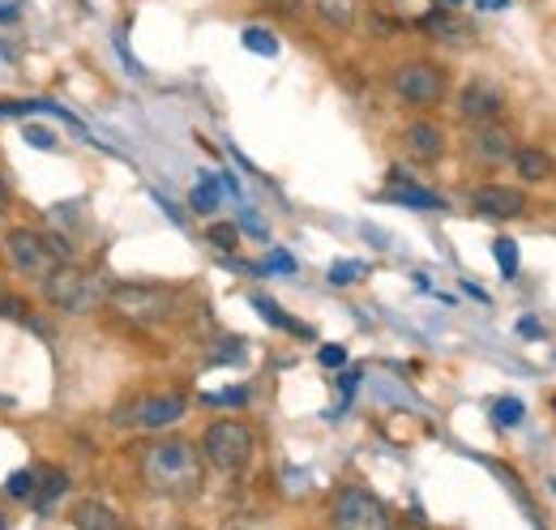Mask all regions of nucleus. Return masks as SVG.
<instances>
[{"label": "nucleus", "instance_id": "f257e3e1", "mask_svg": "<svg viewBox=\"0 0 556 530\" xmlns=\"http://www.w3.org/2000/svg\"><path fill=\"white\" fill-rule=\"evenodd\" d=\"M141 479L159 496H193L202 488V458L185 441H154L141 450Z\"/></svg>", "mask_w": 556, "mask_h": 530}, {"label": "nucleus", "instance_id": "f03ea898", "mask_svg": "<svg viewBox=\"0 0 556 530\" xmlns=\"http://www.w3.org/2000/svg\"><path fill=\"white\" fill-rule=\"evenodd\" d=\"M43 295H48V304H56V308H65L73 317H86V313H99V308H108V282L94 274V269H81V265H56L43 282Z\"/></svg>", "mask_w": 556, "mask_h": 530}, {"label": "nucleus", "instance_id": "7ed1b4c3", "mask_svg": "<svg viewBox=\"0 0 556 530\" xmlns=\"http://www.w3.org/2000/svg\"><path fill=\"white\" fill-rule=\"evenodd\" d=\"M180 295L159 282H116L108 291V308L129 326H163L176 313Z\"/></svg>", "mask_w": 556, "mask_h": 530}, {"label": "nucleus", "instance_id": "20e7f679", "mask_svg": "<svg viewBox=\"0 0 556 530\" xmlns=\"http://www.w3.org/2000/svg\"><path fill=\"white\" fill-rule=\"evenodd\" d=\"M4 257L17 274L43 282L56 265L70 262V244L56 236H43L35 227H13V231H4Z\"/></svg>", "mask_w": 556, "mask_h": 530}, {"label": "nucleus", "instance_id": "39448f33", "mask_svg": "<svg viewBox=\"0 0 556 530\" xmlns=\"http://www.w3.org/2000/svg\"><path fill=\"white\" fill-rule=\"evenodd\" d=\"M202 458L223 475H236L253 463V428L240 419H218L202 437Z\"/></svg>", "mask_w": 556, "mask_h": 530}, {"label": "nucleus", "instance_id": "423d86ee", "mask_svg": "<svg viewBox=\"0 0 556 530\" xmlns=\"http://www.w3.org/2000/svg\"><path fill=\"white\" fill-rule=\"evenodd\" d=\"M390 86H394V94H399L403 103H412V108H432V103L445 99L450 77H445V68L432 65V61H407V65H399L390 73Z\"/></svg>", "mask_w": 556, "mask_h": 530}, {"label": "nucleus", "instance_id": "0eeeda50", "mask_svg": "<svg viewBox=\"0 0 556 530\" xmlns=\"http://www.w3.org/2000/svg\"><path fill=\"white\" fill-rule=\"evenodd\" d=\"M334 527L343 530H386L390 527V509L372 496V492H364V488H343L339 492V501H334Z\"/></svg>", "mask_w": 556, "mask_h": 530}, {"label": "nucleus", "instance_id": "6e6552de", "mask_svg": "<svg viewBox=\"0 0 556 530\" xmlns=\"http://www.w3.org/2000/svg\"><path fill=\"white\" fill-rule=\"evenodd\" d=\"M458 116L467 125H476V129L480 125H496L505 116V90L492 77H471L463 86V94H458Z\"/></svg>", "mask_w": 556, "mask_h": 530}, {"label": "nucleus", "instance_id": "1a4fd4ad", "mask_svg": "<svg viewBox=\"0 0 556 530\" xmlns=\"http://www.w3.org/2000/svg\"><path fill=\"white\" fill-rule=\"evenodd\" d=\"M180 419H185V398L180 394H150L129 411V428H146V432H163Z\"/></svg>", "mask_w": 556, "mask_h": 530}, {"label": "nucleus", "instance_id": "9d476101", "mask_svg": "<svg viewBox=\"0 0 556 530\" xmlns=\"http://www.w3.org/2000/svg\"><path fill=\"white\" fill-rule=\"evenodd\" d=\"M471 210L480 218H492V223H505V218H518L527 210V193L522 189H509V185H480L471 193Z\"/></svg>", "mask_w": 556, "mask_h": 530}, {"label": "nucleus", "instance_id": "9b49d317", "mask_svg": "<svg viewBox=\"0 0 556 530\" xmlns=\"http://www.w3.org/2000/svg\"><path fill=\"white\" fill-rule=\"evenodd\" d=\"M403 150L416 159V163H441L445 159V132L432 121H416L403 132Z\"/></svg>", "mask_w": 556, "mask_h": 530}, {"label": "nucleus", "instance_id": "f8f14e48", "mask_svg": "<svg viewBox=\"0 0 556 530\" xmlns=\"http://www.w3.org/2000/svg\"><path fill=\"white\" fill-rule=\"evenodd\" d=\"M514 137L501 129V121L496 125H480V132H476V159L480 163H488V167H505L509 159H514Z\"/></svg>", "mask_w": 556, "mask_h": 530}, {"label": "nucleus", "instance_id": "ddd939ff", "mask_svg": "<svg viewBox=\"0 0 556 530\" xmlns=\"http://www.w3.org/2000/svg\"><path fill=\"white\" fill-rule=\"evenodd\" d=\"M419 26H424L432 39H441V43H454V48L471 43V26L458 22V13H450V9H428V13L419 17Z\"/></svg>", "mask_w": 556, "mask_h": 530}, {"label": "nucleus", "instance_id": "4468645a", "mask_svg": "<svg viewBox=\"0 0 556 530\" xmlns=\"http://www.w3.org/2000/svg\"><path fill=\"white\" fill-rule=\"evenodd\" d=\"M509 163L518 167V176H522L527 185H540V180L553 176V154H548L544 146H518Z\"/></svg>", "mask_w": 556, "mask_h": 530}, {"label": "nucleus", "instance_id": "2eb2a0df", "mask_svg": "<svg viewBox=\"0 0 556 530\" xmlns=\"http://www.w3.org/2000/svg\"><path fill=\"white\" fill-rule=\"evenodd\" d=\"M313 13L330 26V30H351L359 22V0H313Z\"/></svg>", "mask_w": 556, "mask_h": 530}, {"label": "nucleus", "instance_id": "dca6fc26", "mask_svg": "<svg viewBox=\"0 0 556 530\" xmlns=\"http://www.w3.org/2000/svg\"><path fill=\"white\" fill-rule=\"evenodd\" d=\"M73 527L116 530L121 527V514H116V509H108V505H99V501H81V505L73 509Z\"/></svg>", "mask_w": 556, "mask_h": 530}, {"label": "nucleus", "instance_id": "f3484780", "mask_svg": "<svg viewBox=\"0 0 556 530\" xmlns=\"http://www.w3.org/2000/svg\"><path fill=\"white\" fill-rule=\"evenodd\" d=\"M39 492H43V496H39V514H52V509L65 501V492H70V475H65V470H52Z\"/></svg>", "mask_w": 556, "mask_h": 530}, {"label": "nucleus", "instance_id": "a211bd4d", "mask_svg": "<svg viewBox=\"0 0 556 530\" xmlns=\"http://www.w3.org/2000/svg\"><path fill=\"white\" fill-rule=\"evenodd\" d=\"M386 198L399 201V205H416V210H441V205H445L437 193H428V189H412V185H407V189H390Z\"/></svg>", "mask_w": 556, "mask_h": 530}, {"label": "nucleus", "instance_id": "6ab92c4d", "mask_svg": "<svg viewBox=\"0 0 556 530\" xmlns=\"http://www.w3.org/2000/svg\"><path fill=\"white\" fill-rule=\"evenodd\" d=\"M253 308H257V313H266V317H270V326H278V330H291V333H300V338H308V330H304V326H295V321H291V317L278 308L275 300H266V295H253Z\"/></svg>", "mask_w": 556, "mask_h": 530}, {"label": "nucleus", "instance_id": "aec40b11", "mask_svg": "<svg viewBox=\"0 0 556 530\" xmlns=\"http://www.w3.org/2000/svg\"><path fill=\"white\" fill-rule=\"evenodd\" d=\"M518 419H522V402H518V398L492 402V424H496V428H514Z\"/></svg>", "mask_w": 556, "mask_h": 530}, {"label": "nucleus", "instance_id": "412c9836", "mask_svg": "<svg viewBox=\"0 0 556 530\" xmlns=\"http://www.w3.org/2000/svg\"><path fill=\"white\" fill-rule=\"evenodd\" d=\"M4 496L9 501H30L35 496V475L30 470H13L9 483H4Z\"/></svg>", "mask_w": 556, "mask_h": 530}, {"label": "nucleus", "instance_id": "4be33fe9", "mask_svg": "<svg viewBox=\"0 0 556 530\" xmlns=\"http://www.w3.org/2000/svg\"><path fill=\"white\" fill-rule=\"evenodd\" d=\"M244 48L257 52V56H278V39L270 35V30H257V26L244 30Z\"/></svg>", "mask_w": 556, "mask_h": 530}, {"label": "nucleus", "instance_id": "5701e85b", "mask_svg": "<svg viewBox=\"0 0 556 530\" xmlns=\"http://www.w3.org/2000/svg\"><path fill=\"white\" fill-rule=\"evenodd\" d=\"M492 253H496V265H501V274H505V278H514V274H518V244H514V240H496V244H492Z\"/></svg>", "mask_w": 556, "mask_h": 530}, {"label": "nucleus", "instance_id": "b1692460", "mask_svg": "<svg viewBox=\"0 0 556 530\" xmlns=\"http://www.w3.org/2000/svg\"><path fill=\"white\" fill-rule=\"evenodd\" d=\"M52 103H13V99H0V121H17L26 112H48Z\"/></svg>", "mask_w": 556, "mask_h": 530}, {"label": "nucleus", "instance_id": "393cba45", "mask_svg": "<svg viewBox=\"0 0 556 530\" xmlns=\"http://www.w3.org/2000/svg\"><path fill=\"white\" fill-rule=\"evenodd\" d=\"M236 240H240V231H236L231 223H214V227H210V244H218V249H227V253H231V249H236Z\"/></svg>", "mask_w": 556, "mask_h": 530}, {"label": "nucleus", "instance_id": "a878e982", "mask_svg": "<svg viewBox=\"0 0 556 530\" xmlns=\"http://www.w3.org/2000/svg\"><path fill=\"white\" fill-rule=\"evenodd\" d=\"M22 137H26L30 146H39V150H56V132L43 129V125H26V129H22Z\"/></svg>", "mask_w": 556, "mask_h": 530}, {"label": "nucleus", "instance_id": "bb28decb", "mask_svg": "<svg viewBox=\"0 0 556 530\" xmlns=\"http://www.w3.org/2000/svg\"><path fill=\"white\" fill-rule=\"evenodd\" d=\"M206 402H214V406H244V402H249V390H244V386H231L227 394H206Z\"/></svg>", "mask_w": 556, "mask_h": 530}, {"label": "nucleus", "instance_id": "cd10ccee", "mask_svg": "<svg viewBox=\"0 0 556 530\" xmlns=\"http://www.w3.org/2000/svg\"><path fill=\"white\" fill-rule=\"evenodd\" d=\"M326 368H343L348 364V346H339V342H330V346H321V355H317Z\"/></svg>", "mask_w": 556, "mask_h": 530}, {"label": "nucleus", "instance_id": "c85d7f7f", "mask_svg": "<svg viewBox=\"0 0 556 530\" xmlns=\"http://www.w3.org/2000/svg\"><path fill=\"white\" fill-rule=\"evenodd\" d=\"M351 278H364V265L359 262H343V265H334V269H330V282H339V287L351 282Z\"/></svg>", "mask_w": 556, "mask_h": 530}, {"label": "nucleus", "instance_id": "c756f323", "mask_svg": "<svg viewBox=\"0 0 556 530\" xmlns=\"http://www.w3.org/2000/svg\"><path fill=\"white\" fill-rule=\"evenodd\" d=\"M214 205H218V193H214V185H202V189H193V210L210 214Z\"/></svg>", "mask_w": 556, "mask_h": 530}, {"label": "nucleus", "instance_id": "7c9ffc66", "mask_svg": "<svg viewBox=\"0 0 556 530\" xmlns=\"http://www.w3.org/2000/svg\"><path fill=\"white\" fill-rule=\"evenodd\" d=\"M275 13H282V17H295L300 9H304V0H266Z\"/></svg>", "mask_w": 556, "mask_h": 530}, {"label": "nucleus", "instance_id": "2f4dec72", "mask_svg": "<svg viewBox=\"0 0 556 530\" xmlns=\"http://www.w3.org/2000/svg\"><path fill=\"white\" fill-rule=\"evenodd\" d=\"M476 9H484V13H496V9H509V0H476Z\"/></svg>", "mask_w": 556, "mask_h": 530}, {"label": "nucleus", "instance_id": "473e14b6", "mask_svg": "<svg viewBox=\"0 0 556 530\" xmlns=\"http://www.w3.org/2000/svg\"><path fill=\"white\" fill-rule=\"evenodd\" d=\"M518 333H522V338H540V326H535L531 317H522V326H518Z\"/></svg>", "mask_w": 556, "mask_h": 530}, {"label": "nucleus", "instance_id": "72a5a7b5", "mask_svg": "<svg viewBox=\"0 0 556 530\" xmlns=\"http://www.w3.org/2000/svg\"><path fill=\"white\" fill-rule=\"evenodd\" d=\"M0 218H4V180H0Z\"/></svg>", "mask_w": 556, "mask_h": 530}, {"label": "nucleus", "instance_id": "f704fd0d", "mask_svg": "<svg viewBox=\"0 0 556 530\" xmlns=\"http://www.w3.org/2000/svg\"><path fill=\"white\" fill-rule=\"evenodd\" d=\"M445 4H450V9H454V4H463V0H445Z\"/></svg>", "mask_w": 556, "mask_h": 530}, {"label": "nucleus", "instance_id": "c9c22d12", "mask_svg": "<svg viewBox=\"0 0 556 530\" xmlns=\"http://www.w3.org/2000/svg\"><path fill=\"white\" fill-rule=\"evenodd\" d=\"M553 406H556V402H553Z\"/></svg>", "mask_w": 556, "mask_h": 530}]
</instances>
